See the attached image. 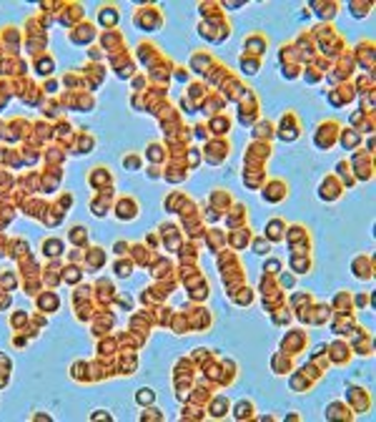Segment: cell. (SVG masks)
<instances>
[{"mask_svg":"<svg viewBox=\"0 0 376 422\" xmlns=\"http://www.w3.org/2000/svg\"><path fill=\"white\" fill-rule=\"evenodd\" d=\"M148 176H150V179H158V176H161V171H158L156 166H153V168H148Z\"/></svg>","mask_w":376,"mask_h":422,"instance_id":"obj_44","label":"cell"},{"mask_svg":"<svg viewBox=\"0 0 376 422\" xmlns=\"http://www.w3.org/2000/svg\"><path fill=\"white\" fill-rule=\"evenodd\" d=\"M299 71H301V66H283V71H281V73H283V78H289V80H291V78L301 76Z\"/></svg>","mask_w":376,"mask_h":422,"instance_id":"obj_36","label":"cell"},{"mask_svg":"<svg viewBox=\"0 0 376 422\" xmlns=\"http://www.w3.org/2000/svg\"><path fill=\"white\" fill-rule=\"evenodd\" d=\"M63 241L58 239V237H50V239H46V244H43V251H46V257H58V254H63Z\"/></svg>","mask_w":376,"mask_h":422,"instance_id":"obj_22","label":"cell"},{"mask_svg":"<svg viewBox=\"0 0 376 422\" xmlns=\"http://www.w3.org/2000/svg\"><path fill=\"white\" fill-rule=\"evenodd\" d=\"M98 20H100V26H105L108 30L116 28V23H118V10H116L113 5H103V8L98 10Z\"/></svg>","mask_w":376,"mask_h":422,"instance_id":"obj_14","label":"cell"},{"mask_svg":"<svg viewBox=\"0 0 376 422\" xmlns=\"http://www.w3.org/2000/svg\"><path fill=\"white\" fill-rule=\"evenodd\" d=\"M241 68H243V73H246V76L258 73V68H261V58H253V55H246V53H243V55H241Z\"/></svg>","mask_w":376,"mask_h":422,"instance_id":"obj_21","label":"cell"},{"mask_svg":"<svg viewBox=\"0 0 376 422\" xmlns=\"http://www.w3.org/2000/svg\"><path fill=\"white\" fill-rule=\"evenodd\" d=\"M251 249H253V254H258V257H269L271 241H269V239H253V241H251Z\"/></svg>","mask_w":376,"mask_h":422,"instance_id":"obj_25","label":"cell"},{"mask_svg":"<svg viewBox=\"0 0 376 422\" xmlns=\"http://www.w3.org/2000/svg\"><path fill=\"white\" fill-rule=\"evenodd\" d=\"M286 196H289V186H286V181H281V179H274V181H269L266 188H261V199L269 201V204H278Z\"/></svg>","mask_w":376,"mask_h":422,"instance_id":"obj_3","label":"cell"},{"mask_svg":"<svg viewBox=\"0 0 376 422\" xmlns=\"http://www.w3.org/2000/svg\"><path fill=\"white\" fill-rule=\"evenodd\" d=\"M299 133H301V123L296 121L294 113H286L278 123V138L281 141H296Z\"/></svg>","mask_w":376,"mask_h":422,"instance_id":"obj_4","label":"cell"},{"mask_svg":"<svg viewBox=\"0 0 376 422\" xmlns=\"http://www.w3.org/2000/svg\"><path fill=\"white\" fill-rule=\"evenodd\" d=\"M33 420H46V422H50L53 417L50 415H33Z\"/></svg>","mask_w":376,"mask_h":422,"instance_id":"obj_46","label":"cell"},{"mask_svg":"<svg viewBox=\"0 0 376 422\" xmlns=\"http://www.w3.org/2000/svg\"><path fill=\"white\" fill-rule=\"evenodd\" d=\"M208 415L213 417V420H221V417H226L228 415V397H213V402H211V407H208Z\"/></svg>","mask_w":376,"mask_h":422,"instance_id":"obj_15","label":"cell"},{"mask_svg":"<svg viewBox=\"0 0 376 422\" xmlns=\"http://www.w3.org/2000/svg\"><path fill=\"white\" fill-rule=\"evenodd\" d=\"M326 420H351L349 407L341 402V399H334V402L326 407Z\"/></svg>","mask_w":376,"mask_h":422,"instance_id":"obj_12","label":"cell"},{"mask_svg":"<svg viewBox=\"0 0 376 422\" xmlns=\"http://www.w3.org/2000/svg\"><path fill=\"white\" fill-rule=\"evenodd\" d=\"M341 133H344V146H346V149H353V146L361 141V136L353 131V129H346V131H341Z\"/></svg>","mask_w":376,"mask_h":422,"instance_id":"obj_28","label":"cell"},{"mask_svg":"<svg viewBox=\"0 0 376 422\" xmlns=\"http://www.w3.org/2000/svg\"><path fill=\"white\" fill-rule=\"evenodd\" d=\"M91 420H113V417H110L105 410H96V412L91 415Z\"/></svg>","mask_w":376,"mask_h":422,"instance_id":"obj_41","label":"cell"},{"mask_svg":"<svg viewBox=\"0 0 376 422\" xmlns=\"http://www.w3.org/2000/svg\"><path fill=\"white\" fill-rule=\"evenodd\" d=\"M136 402L138 405H153V402H156V392H153L150 387H141L136 392Z\"/></svg>","mask_w":376,"mask_h":422,"instance_id":"obj_24","label":"cell"},{"mask_svg":"<svg viewBox=\"0 0 376 422\" xmlns=\"http://www.w3.org/2000/svg\"><path fill=\"white\" fill-rule=\"evenodd\" d=\"M346 397H349V399H353V402H356V407H353L356 412H364V410H369V407H371V399H369L366 390H361V387H349Z\"/></svg>","mask_w":376,"mask_h":422,"instance_id":"obj_11","label":"cell"},{"mask_svg":"<svg viewBox=\"0 0 376 422\" xmlns=\"http://www.w3.org/2000/svg\"><path fill=\"white\" fill-rule=\"evenodd\" d=\"M256 407H253V402L251 399H241V402H236V407H233V417L236 420H253L256 415Z\"/></svg>","mask_w":376,"mask_h":422,"instance_id":"obj_16","label":"cell"},{"mask_svg":"<svg viewBox=\"0 0 376 422\" xmlns=\"http://www.w3.org/2000/svg\"><path fill=\"white\" fill-rule=\"evenodd\" d=\"M46 91H48V93H55V91H58V83H55V80H48V83H46Z\"/></svg>","mask_w":376,"mask_h":422,"instance_id":"obj_43","label":"cell"},{"mask_svg":"<svg viewBox=\"0 0 376 422\" xmlns=\"http://www.w3.org/2000/svg\"><path fill=\"white\" fill-rule=\"evenodd\" d=\"M251 136H253V141H258V138H269V136H271V123H269V121H261V123H256Z\"/></svg>","mask_w":376,"mask_h":422,"instance_id":"obj_26","label":"cell"},{"mask_svg":"<svg viewBox=\"0 0 376 422\" xmlns=\"http://www.w3.org/2000/svg\"><path fill=\"white\" fill-rule=\"evenodd\" d=\"M291 269L296 274H308V269H311V259H308L306 254H303V259H299V254H294L291 257Z\"/></svg>","mask_w":376,"mask_h":422,"instance_id":"obj_23","label":"cell"},{"mask_svg":"<svg viewBox=\"0 0 376 422\" xmlns=\"http://www.w3.org/2000/svg\"><path fill=\"white\" fill-rule=\"evenodd\" d=\"M96 38V30H93V26H88V23H83V28L78 26L73 33H71V43H75V46H80V43H88V40H93Z\"/></svg>","mask_w":376,"mask_h":422,"instance_id":"obj_13","label":"cell"},{"mask_svg":"<svg viewBox=\"0 0 376 422\" xmlns=\"http://www.w3.org/2000/svg\"><path fill=\"white\" fill-rule=\"evenodd\" d=\"M226 156H228V143L224 141V143H208V149H206V154H203V158L208 161V163H213V166H218L221 161H226Z\"/></svg>","mask_w":376,"mask_h":422,"instance_id":"obj_7","label":"cell"},{"mask_svg":"<svg viewBox=\"0 0 376 422\" xmlns=\"http://www.w3.org/2000/svg\"><path fill=\"white\" fill-rule=\"evenodd\" d=\"M291 387H294V390H306V387H308V382H306V379H303L301 374H294V377H291Z\"/></svg>","mask_w":376,"mask_h":422,"instance_id":"obj_37","label":"cell"},{"mask_svg":"<svg viewBox=\"0 0 376 422\" xmlns=\"http://www.w3.org/2000/svg\"><path fill=\"white\" fill-rule=\"evenodd\" d=\"M341 194H344V184H339L336 176H326L319 184V199H324V201H336Z\"/></svg>","mask_w":376,"mask_h":422,"instance_id":"obj_5","label":"cell"},{"mask_svg":"<svg viewBox=\"0 0 376 422\" xmlns=\"http://www.w3.org/2000/svg\"><path fill=\"white\" fill-rule=\"evenodd\" d=\"M141 420H163V415L158 410H148L146 415H141Z\"/></svg>","mask_w":376,"mask_h":422,"instance_id":"obj_39","label":"cell"},{"mask_svg":"<svg viewBox=\"0 0 376 422\" xmlns=\"http://www.w3.org/2000/svg\"><path fill=\"white\" fill-rule=\"evenodd\" d=\"M271 367H274V372H276V374H289V369H291V360L286 357V352H278V354H274Z\"/></svg>","mask_w":376,"mask_h":422,"instance_id":"obj_20","label":"cell"},{"mask_svg":"<svg viewBox=\"0 0 376 422\" xmlns=\"http://www.w3.org/2000/svg\"><path fill=\"white\" fill-rule=\"evenodd\" d=\"M351 163H353V181H369L371 176H374V163H371V154L369 151H364V154H356L351 158Z\"/></svg>","mask_w":376,"mask_h":422,"instance_id":"obj_2","label":"cell"},{"mask_svg":"<svg viewBox=\"0 0 376 422\" xmlns=\"http://www.w3.org/2000/svg\"><path fill=\"white\" fill-rule=\"evenodd\" d=\"M116 277H130V269H133V264H130V262H116Z\"/></svg>","mask_w":376,"mask_h":422,"instance_id":"obj_31","label":"cell"},{"mask_svg":"<svg viewBox=\"0 0 376 422\" xmlns=\"http://www.w3.org/2000/svg\"><path fill=\"white\" fill-rule=\"evenodd\" d=\"M328 349H331V357H334V362H341V365H346V362H349V357H351V347H349L346 342H334Z\"/></svg>","mask_w":376,"mask_h":422,"instance_id":"obj_18","label":"cell"},{"mask_svg":"<svg viewBox=\"0 0 376 422\" xmlns=\"http://www.w3.org/2000/svg\"><path fill=\"white\" fill-rule=\"evenodd\" d=\"M35 68H38V73H43V76H48V73H53V60L46 55V58H43V63L38 60L35 63Z\"/></svg>","mask_w":376,"mask_h":422,"instance_id":"obj_33","label":"cell"},{"mask_svg":"<svg viewBox=\"0 0 376 422\" xmlns=\"http://www.w3.org/2000/svg\"><path fill=\"white\" fill-rule=\"evenodd\" d=\"M286 229H289V226H286L283 219H271L266 224V237H263V239H269L271 244H276V241H281L286 237Z\"/></svg>","mask_w":376,"mask_h":422,"instance_id":"obj_9","label":"cell"},{"mask_svg":"<svg viewBox=\"0 0 376 422\" xmlns=\"http://www.w3.org/2000/svg\"><path fill=\"white\" fill-rule=\"evenodd\" d=\"M71 239H73L75 244H85V241H88V229H85V226H73V229H71Z\"/></svg>","mask_w":376,"mask_h":422,"instance_id":"obj_29","label":"cell"},{"mask_svg":"<svg viewBox=\"0 0 376 422\" xmlns=\"http://www.w3.org/2000/svg\"><path fill=\"white\" fill-rule=\"evenodd\" d=\"M193 131H196V138H201V141H206V138H208V129H206V126H201V123H198Z\"/></svg>","mask_w":376,"mask_h":422,"instance_id":"obj_38","label":"cell"},{"mask_svg":"<svg viewBox=\"0 0 376 422\" xmlns=\"http://www.w3.org/2000/svg\"><path fill=\"white\" fill-rule=\"evenodd\" d=\"M356 304H359V307L369 304V294H364V297H356Z\"/></svg>","mask_w":376,"mask_h":422,"instance_id":"obj_45","label":"cell"},{"mask_svg":"<svg viewBox=\"0 0 376 422\" xmlns=\"http://www.w3.org/2000/svg\"><path fill=\"white\" fill-rule=\"evenodd\" d=\"M206 129H211V133H216V136H226L228 129H231V118L228 116H216V118H211V123L206 126Z\"/></svg>","mask_w":376,"mask_h":422,"instance_id":"obj_17","label":"cell"},{"mask_svg":"<svg viewBox=\"0 0 376 422\" xmlns=\"http://www.w3.org/2000/svg\"><path fill=\"white\" fill-rule=\"evenodd\" d=\"M278 284H281L283 289H294L296 279L291 277V274H286V271H278Z\"/></svg>","mask_w":376,"mask_h":422,"instance_id":"obj_34","label":"cell"},{"mask_svg":"<svg viewBox=\"0 0 376 422\" xmlns=\"http://www.w3.org/2000/svg\"><path fill=\"white\" fill-rule=\"evenodd\" d=\"M125 249H128V244H125V241H116V246H113V251H116L118 257H123V254H125Z\"/></svg>","mask_w":376,"mask_h":422,"instance_id":"obj_42","label":"cell"},{"mask_svg":"<svg viewBox=\"0 0 376 422\" xmlns=\"http://www.w3.org/2000/svg\"><path fill=\"white\" fill-rule=\"evenodd\" d=\"M138 13L133 15V23L143 26L146 30H156L158 26H163V15L156 8H136Z\"/></svg>","mask_w":376,"mask_h":422,"instance_id":"obj_1","label":"cell"},{"mask_svg":"<svg viewBox=\"0 0 376 422\" xmlns=\"http://www.w3.org/2000/svg\"><path fill=\"white\" fill-rule=\"evenodd\" d=\"M136 214H138V204H136L133 199L123 196V199L118 201V206H116V216L123 219V221H130V219H136Z\"/></svg>","mask_w":376,"mask_h":422,"instance_id":"obj_8","label":"cell"},{"mask_svg":"<svg viewBox=\"0 0 376 422\" xmlns=\"http://www.w3.org/2000/svg\"><path fill=\"white\" fill-rule=\"evenodd\" d=\"M38 307H46V312L50 314V312H55V307H58V297H55L53 291H48L46 297H40V299H38Z\"/></svg>","mask_w":376,"mask_h":422,"instance_id":"obj_27","label":"cell"},{"mask_svg":"<svg viewBox=\"0 0 376 422\" xmlns=\"http://www.w3.org/2000/svg\"><path fill=\"white\" fill-rule=\"evenodd\" d=\"M241 234H236L233 239H231V244L233 246H243V244H249L251 241V234H249V229H238Z\"/></svg>","mask_w":376,"mask_h":422,"instance_id":"obj_32","label":"cell"},{"mask_svg":"<svg viewBox=\"0 0 376 422\" xmlns=\"http://www.w3.org/2000/svg\"><path fill=\"white\" fill-rule=\"evenodd\" d=\"M351 271H353V277H356V279H371L374 277V262H371V257H366V254L356 257V259H353V264H351Z\"/></svg>","mask_w":376,"mask_h":422,"instance_id":"obj_6","label":"cell"},{"mask_svg":"<svg viewBox=\"0 0 376 422\" xmlns=\"http://www.w3.org/2000/svg\"><path fill=\"white\" fill-rule=\"evenodd\" d=\"M173 76H175V80H181V83H186V80H188V71H186V68H175V73H173Z\"/></svg>","mask_w":376,"mask_h":422,"instance_id":"obj_40","label":"cell"},{"mask_svg":"<svg viewBox=\"0 0 376 422\" xmlns=\"http://www.w3.org/2000/svg\"><path fill=\"white\" fill-rule=\"evenodd\" d=\"M263 271H266L269 277L278 274V271H281V259H266V262H263Z\"/></svg>","mask_w":376,"mask_h":422,"instance_id":"obj_30","label":"cell"},{"mask_svg":"<svg viewBox=\"0 0 376 422\" xmlns=\"http://www.w3.org/2000/svg\"><path fill=\"white\" fill-rule=\"evenodd\" d=\"M123 166L128 168V171H138V168H141V158L138 156H125L123 158Z\"/></svg>","mask_w":376,"mask_h":422,"instance_id":"obj_35","label":"cell"},{"mask_svg":"<svg viewBox=\"0 0 376 422\" xmlns=\"http://www.w3.org/2000/svg\"><path fill=\"white\" fill-rule=\"evenodd\" d=\"M266 38H263L261 33H253V35H249L246 38V55H253V58H258V55H263L266 53Z\"/></svg>","mask_w":376,"mask_h":422,"instance_id":"obj_10","label":"cell"},{"mask_svg":"<svg viewBox=\"0 0 376 422\" xmlns=\"http://www.w3.org/2000/svg\"><path fill=\"white\" fill-rule=\"evenodd\" d=\"M346 8H349L351 18H356V20H361V18H366V15L371 13L374 3H356V0H351V3H346Z\"/></svg>","mask_w":376,"mask_h":422,"instance_id":"obj_19","label":"cell"}]
</instances>
